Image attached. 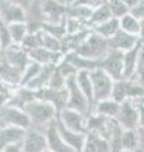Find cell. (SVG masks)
<instances>
[{
  "label": "cell",
  "instance_id": "cell-54",
  "mask_svg": "<svg viewBox=\"0 0 144 152\" xmlns=\"http://www.w3.org/2000/svg\"><path fill=\"white\" fill-rule=\"evenodd\" d=\"M3 55V46H1V42H0V56Z\"/></svg>",
  "mask_w": 144,
  "mask_h": 152
},
{
  "label": "cell",
  "instance_id": "cell-39",
  "mask_svg": "<svg viewBox=\"0 0 144 152\" xmlns=\"http://www.w3.org/2000/svg\"><path fill=\"white\" fill-rule=\"evenodd\" d=\"M86 29H91L89 27L87 22L81 20V19L76 18H66V31L67 34H72V33H79Z\"/></svg>",
  "mask_w": 144,
  "mask_h": 152
},
{
  "label": "cell",
  "instance_id": "cell-29",
  "mask_svg": "<svg viewBox=\"0 0 144 152\" xmlns=\"http://www.w3.org/2000/svg\"><path fill=\"white\" fill-rule=\"evenodd\" d=\"M76 81H77V85L80 86L81 91L84 93L86 99H87L90 104V109L92 112L95 100H94V90H92V83H91L90 79V72L89 71H79L77 75H76Z\"/></svg>",
  "mask_w": 144,
  "mask_h": 152
},
{
  "label": "cell",
  "instance_id": "cell-15",
  "mask_svg": "<svg viewBox=\"0 0 144 152\" xmlns=\"http://www.w3.org/2000/svg\"><path fill=\"white\" fill-rule=\"evenodd\" d=\"M111 118L100 115L97 113H90L87 115V122H86V129H87V133H96V134L108 140L110 129H111Z\"/></svg>",
  "mask_w": 144,
  "mask_h": 152
},
{
  "label": "cell",
  "instance_id": "cell-1",
  "mask_svg": "<svg viewBox=\"0 0 144 152\" xmlns=\"http://www.w3.org/2000/svg\"><path fill=\"white\" fill-rule=\"evenodd\" d=\"M31 119V127L38 128V129H46L48 124L57 119L58 114L52 104L43 102L41 99H34L29 104H27L23 109Z\"/></svg>",
  "mask_w": 144,
  "mask_h": 152
},
{
  "label": "cell",
  "instance_id": "cell-59",
  "mask_svg": "<svg viewBox=\"0 0 144 152\" xmlns=\"http://www.w3.org/2000/svg\"><path fill=\"white\" fill-rule=\"evenodd\" d=\"M47 152H48V151H47Z\"/></svg>",
  "mask_w": 144,
  "mask_h": 152
},
{
  "label": "cell",
  "instance_id": "cell-56",
  "mask_svg": "<svg viewBox=\"0 0 144 152\" xmlns=\"http://www.w3.org/2000/svg\"><path fill=\"white\" fill-rule=\"evenodd\" d=\"M58 1H62V3H65V4H66V0H58Z\"/></svg>",
  "mask_w": 144,
  "mask_h": 152
},
{
  "label": "cell",
  "instance_id": "cell-22",
  "mask_svg": "<svg viewBox=\"0 0 144 152\" xmlns=\"http://www.w3.org/2000/svg\"><path fill=\"white\" fill-rule=\"evenodd\" d=\"M92 29H86L79 33H72V34H66L61 39V52L62 55H66L68 52H75L79 47L84 43V41L87 38Z\"/></svg>",
  "mask_w": 144,
  "mask_h": 152
},
{
  "label": "cell",
  "instance_id": "cell-25",
  "mask_svg": "<svg viewBox=\"0 0 144 152\" xmlns=\"http://www.w3.org/2000/svg\"><path fill=\"white\" fill-rule=\"evenodd\" d=\"M34 99H37V93L34 90H31L25 86H19L17 89H14L13 95L8 103V105H13V107L24 109V107H25L27 104H29L31 102L34 100Z\"/></svg>",
  "mask_w": 144,
  "mask_h": 152
},
{
  "label": "cell",
  "instance_id": "cell-51",
  "mask_svg": "<svg viewBox=\"0 0 144 152\" xmlns=\"http://www.w3.org/2000/svg\"><path fill=\"white\" fill-rule=\"evenodd\" d=\"M138 1L139 0H123V3L125 4V7L129 9V10H132V9L138 4Z\"/></svg>",
  "mask_w": 144,
  "mask_h": 152
},
{
  "label": "cell",
  "instance_id": "cell-7",
  "mask_svg": "<svg viewBox=\"0 0 144 152\" xmlns=\"http://www.w3.org/2000/svg\"><path fill=\"white\" fill-rule=\"evenodd\" d=\"M106 72L113 80L123 79V70H124V52L116 50H110L109 53L100 60V67Z\"/></svg>",
  "mask_w": 144,
  "mask_h": 152
},
{
  "label": "cell",
  "instance_id": "cell-41",
  "mask_svg": "<svg viewBox=\"0 0 144 152\" xmlns=\"http://www.w3.org/2000/svg\"><path fill=\"white\" fill-rule=\"evenodd\" d=\"M42 47L55 52H61V39L48 34L44 31H42Z\"/></svg>",
  "mask_w": 144,
  "mask_h": 152
},
{
  "label": "cell",
  "instance_id": "cell-30",
  "mask_svg": "<svg viewBox=\"0 0 144 152\" xmlns=\"http://www.w3.org/2000/svg\"><path fill=\"white\" fill-rule=\"evenodd\" d=\"M91 29H92V32H95L96 34L106 38V39H110V38L116 34V33L119 32V29H120L119 19L113 17L111 19H109V20L101 23V24L92 27Z\"/></svg>",
  "mask_w": 144,
  "mask_h": 152
},
{
  "label": "cell",
  "instance_id": "cell-21",
  "mask_svg": "<svg viewBox=\"0 0 144 152\" xmlns=\"http://www.w3.org/2000/svg\"><path fill=\"white\" fill-rule=\"evenodd\" d=\"M27 129L12 126H0V152L7 146L22 142Z\"/></svg>",
  "mask_w": 144,
  "mask_h": 152
},
{
  "label": "cell",
  "instance_id": "cell-10",
  "mask_svg": "<svg viewBox=\"0 0 144 152\" xmlns=\"http://www.w3.org/2000/svg\"><path fill=\"white\" fill-rule=\"evenodd\" d=\"M37 99H41L43 102H47L52 104L57 110V114H60L65 108H67V102H68V93L67 89H51V88H43L38 90Z\"/></svg>",
  "mask_w": 144,
  "mask_h": 152
},
{
  "label": "cell",
  "instance_id": "cell-53",
  "mask_svg": "<svg viewBox=\"0 0 144 152\" xmlns=\"http://www.w3.org/2000/svg\"><path fill=\"white\" fill-rule=\"evenodd\" d=\"M140 39L144 41V18L140 19Z\"/></svg>",
  "mask_w": 144,
  "mask_h": 152
},
{
  "label": "cell",
  "instance_id": "cell-27",
  "mask_svg": "<svg viewBox=\"0 0 144 152\" xmlns=\"http://www.w3.org/2000/svg\"><path fill=\"white\" fill-rule=\"evenodd\" d=\"M63 57L67 61H70V62L77 69V71H89L90 72V71L100 67V60L86 58V57L80 56L79 53H76V52H68V53H66Z\"/></svg>",
  "mask_w": 144,
  "mask_h": 152
},
{
  "label": "cell",
  "instance_id": "cell-8",
  "mask_svg": "<svg viewBox=\"0 0 144 152\" xmlns=\"http://www.w3.org/2000/svg\"><path fill=\"white\" fill-rule=\"evenodd\" d=\"M22 147L24 152H47V138L43 129L31 127L25 131L23 140Z\"/></svg>",
  "mask_w": 144,
  "mask_h": 152
},
{
  "label": "cell",
  "instance_id": "cell-47",
  "mask_svg": "<svg viewBox=\"0 0 144 152\" xmlns=\"http://www.w3.org/2000/svg\"><path fill=\"white\" fill-rule=\"evenodd\" d=\"M137 105V110H138V118H139V127L144 126V99H138L134 100Z\"/></svg>",
  "mask_w": 144,
  "mask_h": 152
},
{
  "label": "cell",
  "instance_id": "cell-2",
  "mask_svg": "<svg viewBox=\"0 0 144 152\" xmlns=\"http://www.w3.org/2000/svg\"><path fill=\"white\" fill-rule=\"evenodd\" d=\"M110 50L111 48H110V45H109V39L96 34L95 32L91 31L87 38L84 41V43L75 52L79 53L80 56L86 57V58L101 60L109 53Z\"/></svg>",
  "mask_w": 144,
  "mask_h": 152
},
{
  "label": "cell",
  "instance_id": "cell-33",
  "mask_svg": "<svg viewBox=\"0 0 144 152\" xmlns=\"http://www.w3.org/2000/svg\"><path fill=\"white\" fill-rule=\"evenodd\" d=\"M139 138L137 129H124L121 136V152H138Z\"/></svg>",
  "mask_w": 144,
  "mask_h": 152
},
{
  "label": "cell",
  "instance_id": "cell-52",
  "mask_svg": "<svg viewBox=\"0 0 144 152\" xmlns=\"http://www.w3.org/2000/svg\"><path fill=\"white\" fill-rule=\"evenodd\" d=\"M9 1H12L14 4H18V5H22L24 8H27L28 5H29V0H9Z\"/></svg>",
  "mask_w": 144,
  "mask_h": 152
},
{
  "label": "cell",
  "instance_id": "cell-6",
  "mask_svg": "<svg viewBox=\"0 0 144 152\" xmlns=\"http://www.w3.org/2000/svg\"><path fill=\"white\" fill-rule=\"evenodd\" d=\"M0 126H12L28 129L32 124L29 117L23 109L7 104L0 108Z\"/></svg>",
  "mask_w": 144,
  "mask_h": 152
},
{
  "label": "cell",
  "instance_id": "cell-23",
  "mask_svg": "<svg viewBox=\"0 0 144 152\" xmlns=\"http://www.w3.org/2000/svg\"><path fill=\"white\" fill-rule=\"evenodd\" d=\"M81 152H111V147L106 138L89 132L86 133L85 145Z\"/></svg>",
  "mask_w": 144,
  "mask_h": 152
},
{
  "label": "cell",
  "instance_id": "cell-24",
  "mask_svg": "<svg viewBox=\"0 0 144 152\" xmlns=\"http://www.w3.org/2000/svg\"><path fill=\"white\" fill-rule=\"evenodd\" d=\"M142 45H143V41H140L135 47H133L132 50L124 52L123 79H132L133 80L134 74H135L137 64H138V57H139V52H140Z\"/></svg>",
  "mask_w": 144,
  "mask_h": 152
},
{
  "label": "cell",
  "instance_id": "cell-17",
  "mask_svg": "<svg viewBox=\"0 0 144 152\" xmlns=\"http://www.w3.org/2000/svg\"><path fill=\"white\" fill-rule=\"evenodd\" d=\"M140 37L127 33L121 29H119V32L115 36H113L109 39V45L111 50H116L120 52H127L129 50H132L133 47H135L139 42H140Z\"/></svg>",
  "mask_w": 144,
  "mask_h": 152
},
{
  "label": "cell",
  "instance_id": "cell-20",
  "mask_svg": "<svg viewBox=\"0 0 144 152\" xmlns=\"http://www.w3.org/2000/svg\"><path fill=\"white\" fill-rule=\"evenodd\" d=\"M0 80L14 89L20 86L22 80V71L9 64L3 55L0 56Z\"/></svg>",
  "mask_w": 144,
  "mask_h": 152
},
{
  "label": "cell",
  "instance_id": "cell-14",
  "mask_svg": "<svg viewBox=\"0 0 144 152\" xmlns=\"http://www.w3.org/2000/svg\"><path fill=\"white\" fill-rule=\"evenodd\" d=\"M25 8L18 4H14L9 0H0V18L7 24L25 22Z\"/></svg>",
  "mask_w": 144,
  "mask_h": 152
},
{
  "label": "cell",
  "instance_id": "cell-58",
  "mask_svg": "<svg viewBox=\"0 0 144 152\" xmlns=\"http://www.w3.org/2000/svg\"><path fill=\"white\" fill-rule=\"evenodd\" d=\"M143 42H144V41H143Z\"/></svg>",
  "mask_w": 144,
  "mask_h": 152
},
{
  "label": "cell",
  "instance_id": "cell-12",
  "mask_svg": "<svg viewBox=\"0 0 144 152\" xmlns=\"http://www.w3.org/2000/svg\"><path fill=\"white\" fill-rule=\"evenodd\" d=\"M3 56L9 64L17 67L18 70H20L22 72L31 62L28 51L24 50L20 45H9L3 50Z\"/></svg>",
  "mask_w": 144,
  "mask_h": 152
},
{
  "label": "cell",
  "instance_id": "cell-18",
  "mask_svg": "<svg viewBox=\"0 0 144 152\" xmlns=\"http://www.w3.org/2000/svg\"><path fill=\"white\" fill-rule=\"evenodd\" d=\"M56 126H57V129H58L60 136L62 137V140H63L72 150L75 152L82 151V147L85 145V140H86V133H77V132L71 131L62 124L58 119H56Z\"/></svg>",
  "mask_w": 144,
  "mask_h": 152
},
{
  "label": "cell",
  "instance_id": "cell-38",
  "mask_svg": "<svg viewBox=\"0 0 144 152\" xmlns=\"http://www.w3.org/2000/svg\"><path fill=\"white\" fill-rule=\"evenodd\" d=\"M20 46L28 52L34 48H38V47H42V31L28 33Z\"/></svg>",
  "mask_w": 144,
  "mask_h": 152
},
{
  "label": "cell",
  "instance_id": "cell-19",
  "mask_svg": "<svg viewBox=\"0 0 144 152\" xmlns=\"http://www.w3.org/2000/svg\"><path fill=\"white\" fill-rule=\"evenodd\" d=\"M31 61L39 64L42 66H47V65H58L61 62V60L63 58V55L61 52H55L51 50H47L44 47H38L28 52Z\"/></svg>",
  "mask_w": 144,
  "mask_h": 152
},
{
  "label": "cell",
  "instance_id": "cell-26",
  "mask_svg": "<svg viewBox=\"0 0 144 152\" xmlns=\"http://www.w3.org/2000/svg\"><path fill=\"white\" fill-rule=\"evenodd\" d=\"M119 110H120V103L115 102L113 98H109V99H105V100L96 102L94 104L91 113H97L100 115L111 118V119H116Z\"/></svg>",
  "mask_w": 144,
  "mask_h": 152
},
{
  "label": "cell",
  "instance_id": "cell-40",
  "mask_svg": "<svg viewBox=\"0 0 144 152\" xmlns=\"http://www.w3.org/2000/svg\"><path fill=\"white\" fill-rule=\"evenodd\" d=\"M106 4L108 7L110 8V10H111V14L114 18H121L123 15H125L128 14L129 9L125 7V4L123 3V0H106Z\"/></svg>",
  "mask_w": 144,
  "mask_h": 152
},
{
  "label": "cell",
  "instance_id": "cell-4",
  "mask_svg": "<svg viewBox=\"0 0 144 152\" xmlns=\"http://www.w3.org/2000/svg\"><path fill=\"white\" fill-rule=\"evenodd\" d=\"M90 79H91V83H92L95 103L111 98L115 80L110 77L104 70L96 69L90 71Z\"/></svg>",
  "mask_w": 144,
  "mask_h": 152
},
{
  "label": "cell",
  "instance_id": "cell-35",
  "mask_svg": "<svg viewBox=\"0 0 144 152\" xmlns=\"http://www.w3.org/2000/svg\"><path fill=\"white\" fill-rule=\"evenodd\" d=\"M91 13H92L91 8L85 5H79V4H67L66 8V18H76L85 22H89Z\"/></svg>",
  "mask_w": 144,
  "mask_h": 152
},
{
  "label": "cell",
  "instance_id": "cell-36",
  "mask_svg": "<svg viewBox=\"0 0 144 152\" xmlns=\"http://www.w3.org/2000/svg\"><path fill=\"white\" fill-rule=\"evenodd\" d=\"M42 31H44L48 34L53 36L58 39H62L66 34H67V31H66V19L61 23H44L42 26Z\"/></svg>",
  "mask_w": 144,
  "mask_h": 152
},
{
  "label": "cell",
  "instance_id": "cell-34",
  "mask_svg": "<svg viewBox=\"0 0 144 152\" xmlns=\"http://www.w3.org/2000/svg\"><path fill=\"white\" fill-rule=\"evenodd\" d=\"M9 36H10L12 43L14 45H22L24 38L29 33L25 22H19V23H12L8 26Z\"/></svg>",
  "mask_w": 144,
  "mask_h": 152
},
{
  "label": "cell",
  "instance_id": "cell-16",
  "mask_svg": "<svg viewBox=\"0 0 144 152\" xmlns=\"http://www.w3.org/2000/svg\"><path fill=\"white\" fill-rule=\"evenodd\" d=\"M44 134L47 138L48 152H75L60 136L56 126V121H53L51 124L46 127Z\"/></svg>",
  "mask_w": 144,
  "mask_h": 152
},
{
  "label": "cell",
  "instance_id": "cell-48",
  "mask_svg": "<svg viewBox=\"0 0 144 152\" xmlns=\"http://www.w3.org/2000/svg\"><path fill=\"white\" fill-rule=\"evenodd\" d=\"M130 13L133 14L134 17H137L139 20L143 19L144 18V0H139L137 5L130 10Z\"/></svg>",
  "mask_w": 144,
  "mask_h": 152
},
{
  "label": "cell",
  "instance_id": "cell-55",
  "mask_svg": "<svg viewBox=\"0 0 144 152\" xmlns=\"http://www.w3.org/2000/svg\"><path fill=\"white\" fill-rule=\"evenodd\" d=\"M73 0H66V4H70V3H72Z\"/></svg>",
  "mask_w": 144,
  "mask_h": 152
},
{
  "label": "cell",
  "instance_id": "cell-43",
  "mask_svg": "<svg viewBox=\"0 0 144 152\" xmlns=\"http://www.w3.org/2000/svg\"><path fill=\"white\" fill-rule=\"evenodd\" d=\"M56 67H57V70L60 71L61 75L63 76L65 79L70 77V76H75V75H77V72H79L77 69H76L75 66L70 62V61H67V60L65 58V57L61 60V62H60L58 65H57Z\"/></svg>",
  "mask_w": 144,
  "mask_h": 152
},
{
  "label": "cell",
  "instance_id": "cell-13",
  "mask_svg": "<svg viewBox=\"0 0 144 152\" xmlns=\"http://www.w3.org/2000/svg\"><path fill=\"white\" fill-rule=\"evenodd\" d=\"M67 4L58 0H42L44 23H61L66 19Z\"/></svg>",
  "mask_w": 144,
  "mask_h": 152
},
{
  "label": "cell",
  "instance_id": "cell-49",
  "mask_svg": "<svg viewBox=\"0 0 144 152\" xmlns=\"http://www.w3.org/2000/svg\"><path fill=\"white\" fill-rule=\"evenodd\" d=\"M1 152H24L23 147H22V142H18V143H13L7 146L5 148H3Z\"/></svg>",
  "mask_w": 144,
  "mask_h": 152
},
{
  "label": "cell",
  "instance_id": "cell-11",
  "mask_svg": "<svg viewBox=\"0 0 144 152\" xmlns=\"http://www.w3.org/2000/svg\"><path fill=\"white\" fill-rule=\"evenodd\" d=\"M116 121L124 129H137L139 127V118L135 102L125 100L120 103V110Z\"/></svg>",
  "mask_w": 144,
  "mask_h": 152
},
{
  "label": "cell",
  "instance_id": "cell-3",
  "mask_svg": "<svg viewBox=\"0 0 144 152\" xmlns=\"http://www.w3.org/2000/svg\"><path fill=\"white\" fill-rule=\"evenodd\" d=\"M111 98L118 103L144 99V85L134 81L132 79L116 80L114 83Z\"/></svg>",
  "mask_w": 144,
  "mask_h": 152
},
{
  "label": "cell",
  "instance_id": "cell-9",
  "mask_svg": "<svg viewBox=\"0 0 144 152\" xmlns=\"http://www.w3.org/2000/svg\"><path fill=\"white\" fill-rule=\"evenodd\" d=\"M57 119L71 131L77 132V133H87V129H86L87 114L77 112V110H75V109L65 108L63 110L58 114Z\"/></svg>",
  "mask_w": 144,
  "mask_h": 152
},
{
  "label": "cell",
  "instance_id": "cell-32",
  "mask_svg": "<svg viewBox=\"0 0 144 152\" xmlns=\"http://www.w3.org/2000/svg\"><path fill=\"white\" fill-rule=\"evenodd\" d=\"M113 18V14H111V10L110 8L108 7V4L105 3L103 5L100 7H96L92 9V13H91V17L89 19V27L92 28L95 26H99L101 23L109 20V19Z\"/></svg>",
  "mask_w": 144,
  "mask_h": 152
},
{
  "label": "cell",
  "instance_id": "cell-44",
  "mask_svg": "<svg viewBox=\"0 0 144 152\" xmlns=\"http://www.w3.org/2000/svg\"><path fill=\"white\" fill-rule=\"evenodd\" d=\"M13 91H14V88H12L10 85H8L0 80V108L7 105L9 103L13 95Z\"/></svg>",
  "mask_w": 144,
  "mask_h": 152
},
{
  "label": "cell",
  "instance_id": "cell-31",
  "mask_svg": "<svg viewBox=\"0 0 144 152\" xmlns=\"http://www.w3.org/2000/svg\"><path fill=\"white\" fill-rule=\"evenodd\" d=\"M119 26L121 31L140 37V20L137 17H134L130 12L119 18Z\"/></svg>",
  "mask_w": 144,
  "mask_h": 152
},
{
  "label": "cell",
  "instance_id": "cell-28",
  "mask_svg": "<svg viewBox=\"0 0 144 152\" xmlns=\"http://www.w3.org/2000/svg\"><path fill=\"white\" fill-rule=\"evenodd\" d=\"M56 69V65H47V66H42L41 71L37 74V76L32 80L29 84L25 85V88L38 91L43 88H47L48 84H49V80L52 77V74Z\"/></svg>",
  "mask_w": 144,
  "mask_h": 152
},
{
  "label": "cell",
  "instance_id": "cell-46",
  "mask_svg": "<svg viewBox=\"0 0 144 152\" xmlns=\"http://www.w3.org/2000/svg\"><path fill=\"white\" fill-rule=\"evenodd\" d=\"M105 3H106V0H73V1L70 4H79V5H85V7L94 9L96 7L103 5Z\"/></svg>",
  "mask_w": 144,
  "mask_h": 152
},
{
  "label": "cell",
  "instance_id": "cell-50",
  "mask_svg": "<svg viewBox=\"0 0 144 152\" xmlns=\"http://www.w3.org/2000/svg\"><path fill=\"white\" fill-rule=\"evenodd\" d=\"M138 138H139V151L138 152H144V126L137 128Z\"/></svg>",
  "mask_w": 144,
  "mask_h": 152
},
{
  "label": "cell",
  "instance_id": "cell-45",
  "mask_svg": "<svg viewBox=\"0 0 144 152\" xmlns=\"http://www.w3.org/2000/svg\"><path fill=\"white\" fill-rule=\"evenodd\" d=\"M48 88H51V89H63V88H66V79L61 75V72L57 70V67L55 69L53 74H52V77L49 80V84H48Z\"/></svg>",
  "mask_w": 144,
  "mask_h": 152
},
{
  "label": "cell",
  "instance_id": "cell-42",
  "mask_svg": "<svg viewBox=\"0 0 144 152\" xmlns=\"http://www.w3.org/2000/svg\"><path fill=\"white\" fill-rule=\"evenodd\" d=\"M133 80L144 85V42L140 47V52H139V57H138V64H137L135 74H134Z\"/></svg>",
  "mask_w": 144,
  "mask_h": 152
},
{
  "label": "cell",
  "instance_id": "cell-37",
  "mask_svg": "<svg viewBox=\"0 0 144 152\" xmlns=\"http://www.w3.org/2000/svg\"><path fill=\"white\" fill-rule=\"evenodd\" d=\"M41 69H42V65L34 62V61H31L29 65H28L22 72L20 86H25L27 84H29L32 80L37 76V74L41 71Z\"/></svg>",
  "mask_w": 144,
  "mask_h": 152
},
{
  "label": "cell",
  "instance_id": "cell-5",
  "mask_svg": "<svg viewBox=\"0 0 144 152\" xmlns=\"http://www.w3.org/2000/svg\"><path fill=\"white\" fill-rule=\"evenodd\" d=\"M66 89L68 93V102H67V108L75 109L77 112H81L84 114H90V104L87 102V99L84 95V93L81 91L80 86L76 81V75L70 76L66 79Z\"/></svg>",
  "mask_w": 144,
  "mask_h": 152
},
{
  "label": "cell",
  "instance_id": "cell-57",
  "mask_svg": "<svg viewBox=\"0 0 144 152\" xmlns=\"http://www.w3.org/2000/svg\"><path fill=\"white\" fill-rule=\"evenodd\" d=\"M29 1H31V0H29Z\"/></svg>",
  "mask_w": 144,
  "mask_h": 152
}]
</instances>
